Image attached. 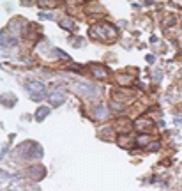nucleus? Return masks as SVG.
<instances>
[{
  "mask_svg": "<svg viewBox=\"0 0 182 191\" xmlns=\"http://www.w3.org/2000/svg\"><path fill=\"white\" fill-rule=\"evenodd\" d=\"M69 85H71V87H74V90H76V92H80L82 96H85V98H96V96L99 94V90H97L94 85H88V83L69 82Z\"/></svg>",
  "mask_w": 182,
  "mask_h": 191,
  "instance_id": "nucleus-4",
  "label": "nucleus"
},
{
  "mask_svg": "<svg viewBox=\"0 0 182 191\" xmlns=\"http://www.w3.org/2000/svg\"><path fill=\"white\" fill-rule=\"evenodd\" d=\"M88 67H90L92 74H94V76H97V78H101V80L108 76V69H106L105 66H101V64H90Z\"/></svg>",
  "mask_w": 182,
  "mask_h": 191,
  "instance_id": "nucleus-9",
  "label": "nucleus"
},
{
  "mask_svg": "<svg viewBox=\"0 0 182 191\" xmlns=\"http://www.w3.org/2000/svg\"><path fill=\"white\" fill-rule=\"evenodd\" d=\"M152 147H150V150H157L159 149V142H154V143H150Z\"/></svg>",
  "mask_w": 182,
  "mask_h": 191,
  "instance_id": "nucleus-19",
  "label": "nucleus"
},
{
  "mask_svg": "<svg viewBox=\"0 0 182 191\" xmlns=\"http://www.w3.org/2000/svg\"><path fill=\"white\" fill-rule=\"evenodd\" d=\"M90 37L92 39H97L101 43H111L119 37V30H117L115 25H111L108 21H101L97 25L90 28Z\"/></svg>",
  "mask_w": 182,
  "mask_h": 191,
  "instance_id": "nucleus-1",
  "label": "nucleus"
},
{
  "mask_svg": "<svg viewBox=\"0 0 182 191\" xmlns=\"http://www.w3.org/2000/svg\"><path fill=\"white\" fill-rule=\"evenodd\" d=\"M149 142H150L149 135H140V136L136 138V143H138V145H145V143H149Z\"/></svg>",
  "mask_w": 182,
  "mask_h": 191,
  "instance_id": "nucleus-16",
  "label": "nucleus"
},
{
  "mask_svg": "<svg viewBox=\"0 0 182 191\" xmlns=\"http://www.w3.org/2000/svg\"><path fill=\"white\" fill-rule=\"evenodd\" d=\"M39 18H43V20H51V14H48V12H41Z\"/></svg>",
  "mask_w": 182,
  "mask_h": 191,
  "instance_id": "nucleus-18",
  "label": "nucleus"
},
{
  "mask_svg": "<svg viewBox=\"0 0 182 191\" xmlns=\"http://www.w3.org/2000/svg\"><path fill=\"white\" fill-rule=\"evenodd\" d=\"M48 113H50V108H46V106H41V108L37 110V113H35V120H37V122L44 120Z\"/></svg>",
  "mask_w": 182,
  "mask_h": 191,
  "instance_id": "nucleus-13",
  "label": "nucleus"
},
{
  "mask_svg": "<svg viewBox=\"0 0 182 191\" xmlns=\"http://www.w3.org/2000/svg\"><path fill=\"white\" fill-rule=\"evenodd\" d=\"M27 92L32 98V101H35V103H41L46 98V87L41 82H35V80L27 82Z\"/></svg>",
  "mask_w": 182,
  "mask_h": 191,
  "instance_id": "nucleus-2",
  "label": "nucleus"
},
{
  "mask_svg": "<svg viewBox=\"0 0 182 191\" xmlns=\"http://www.w3.org/2000/svg\"><path fill=\"white\" fill-rule=\"evenodd\" d=\"M60 27L66 28V30H74V23L69 18H64V20H60Z\"/></svg>",
  "mask_w": 182,
  "mask_h": 191,
  "instance_id": "nucleus-14",
  "label": "nucleus"
},
{
  "mask_svg": "<svg viewBox=\"0 0 182 191\" xmlns=\"http://www.w3.org/2000/svg\"><path fill=\"white\" fill-rule=\"evenodd\" d=\"M175 124H177V126L182 124V119H180V117H177V119H175Z\"/></svg>",
  "mask_w": 182,
  "mask_h": 191,
  "instance_id": "nucleus-21",
  "label": "nucleus"
},
{
  "mask_svg": "<svg viewBox=\"0 0 182 191\" xmlns=\"http://www.w3.org/2000/svg\"><path fill=\"white\" fill-rule=\"evenodd\" d=\"M37 4L41 7H55L57 6V2H50V0H39Z\"/></svg>",
  "mask_w": 182,
  "mask_h": 191,
  "instance_id": "nucleus-17",
  "label": "nucleus"
},
{
  "mask_svg": "<svg viewBox=\"0 0 182 191\" xmlns=\"http://www.w3.org/2000/svg\"><path fill=\"white\" fill-rule=\"evenodd\" d=\"M46 174V170L41 166V165H34V166H28L27 168V177H30L32 180H41Z\"/></svg>",
  "mask_w": 182,
  "mask_h": 191,
  "instance_id": "nucleus-6",
  "label": "nucleus"
},
{
  "mask_svg": "<svg viewBox=\"0 0 182 191\" xmlns=\"http://www.w3.org/2000/svg\"><path fill=\"white\" fill-rule=\"evenodd\" d=\"M154 57H152V55H147V62H150V64H152V62H154Z\"/></svg>",
  "mask_w": 182,
  "mask_h": 191,
  "instance_id": "nucleus-20",
  "label": "nucleus"
},
{
  "mask_svg": "<svg viewBox=\"0 0 182 191\" xmlns=\"http://www.w3.org/2000/svg\"><path fill=\"white\" fill-rule=\"evenodd\" d=\"M94 117L99 120H105L108 119V106H105V104H96L94 106Z\"/></svg>",
  "mask_w": 182,
  "mask_h": 191,
  "instance_id": "nucleus-10",
  "label": "nucleus"
},
{
  "mask_svg": "<svg viewBox=\"0 0 182 191\" xmlns=\"http://www.w3.org/2000/svg\"><path fill=\"white\" fill-rule=\"evenodd\" d=\"M111 110H115V112H120V110L126 108V103H120V101H113V103L110 104Z\"/></svg>",
  "mask_w": 182,
  "mask_h": 191,
  "instance_id": "nucleus-15",
  "label": "nucleus"
},
{
  "mask_svg": "<svg viewBox=\"0 0 182 191\" xmlns=\"http://www.w3.org/2000/svg\"><path fill=\"white\" fill-rule=\"evenodd\" d=\"M20 154L25 156L28 159H37V158H43V147L37 145V143L34 142H25L20 147Z\"/></svg>",
  "mask_w": 182,
  "mask_h": 191,
  "instance_id": "nucleus-3",
  "label": "nucleus"
},
{
  "mask_svg": "<svg viewBox=\"0 0 182 191\" xmlns=\"http://www.w3.org/2000/svg\"><path fill=\"white\" fill-rule=\"evenodd\" d=\"M48 99L53 106H60L62 103H66V90L64 88H53V92L48 96Z\"/></svg>",
  "mask_w": 182,
  "mask_h": 191,
  "instance_id": "nucleus-5",
  "label": "nucleus"
},
{
  "mask_svg": "<svg viewBox=\"0 0 182 191\" xmlns=\"http://www.w3.org/2000/svg\"><path fill=\"white\" fill-rule=\"evenodd\" d=\"M2 103H4V106H14L16 104V96H12V94H2Z\"/></svg>",
  "mask_w": 182,
  "mask_h": 191,
  "instance_id": "nucleus-12",
  "label": "nucleus"
},
{
  "mask_svg": "<svg viewBox=\"0 0 182 191\" xmlns=\"http://www.w3.org/2000/svg\"><path fill=\"white\" fill-rule=\"evenodd\" d=\"M115 78H117V82L120 83V85H129V83H133V74H124V73H119Z\"/></svg>",
  "mask_w": 182,
  "mask_h": 191,
  "instance_id": "nucleus-11",
  "label": "nucleus"
},
{
  "mask_svg": "<svg viewBox=\"0 0 182 191\" xmlns=\"http://www.w3.org/2000/svg\"><path fill=\"white\" fill-rule=\"evenodd\" d=\"M134 126H136V129H140L142 133H149L152 131V127H154V122L150 119H140L134 122Z\"/></svg>",
  "mask_w": 182,
  "mask_h": 191,
  "instance_id": "nucleus-8",
  "label": "nucleus"
},
{
  "mask_svg": "<svg viewBox=\"0 0 182 191\" xmlns=\"http://www.w3.org/2000/svg\"><path fill=\"white\" fill-rule=\"evenodd\" d=\"M0 41H2V50H7V48H12V46H16V39L12 37L11 34L4 30L2 36H0Z\"/></svg>",
  "mask_w": 182,
  "mask_h": 191,
  "instance_id": "nucleus-7",
  "label": "nucleus"
}]
</instances>
